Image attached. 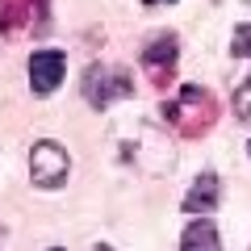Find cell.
<instances>
[{
    "label": "cell",
    "instance_id": "cell-6",
    "mask_svg": "<svg viewBox=\"0 0 251 251\" xmlns=\"http://www.w3.org/2000/svg\"><path fill=\"white\" fill-rule=\"evenodd\" d=\"M218 193H222V184H218V176L214 172H201L197 180H193V188L184 193V214H193V218H205L209 209H218Z\"/></svg>",
    "mask_w": 251,
    "mask_h": 251
},
{
    "label": "cell",
    "instance_id": "cell-10",
    "mask_svg": "<svg viewBox=\"0 0 251 251\" xmlns=\"http://www.w3.org/2000/svg\"><path fill=\"white\" fill-rule=\"evenodd\" d=\"M230 54L234 59H251V25H239L230 34Z\"/></svg>",
    "mask_w": 251,
    "mask_h": 251
},
{
    "label": "cell",
    "instance_id": "cell-8",
    "mask_svg": "<svg viewBox=\"0 0 251 251\" xmlns=\"http://www.w3.org/2000/svg\"><path fill=\"white\" fill-rule=\"evenodd\" d=\"M29 9H34V0H0V34H13L29 17Z\"/></svg>",
    "mask_w": 251,
    "mask_h": 251
},
{
    "label": "cell",
    "instance_id": "cell-4",
    "mask_svg": "<svg viewBox=\"0 0 251 251\" xmlns=\"http://www.w3.org/2000/svg\"><path fill=\"white\" fill-rule=\"evenodd\" d=\"M63 75H67L63 50H34L29 54V88H34V97H50L63 84Z\"/></svg>",
    "mask_w": 251,
    "mask_h": 251
},
{
    "label": "cell",
    "instance_id": "cell-9",
    "mask_svg": "<svg viewBox=\"0 0 251 251\" xmlns=\"http://www.w3.org/2000/svg\"><path fill=\"white\" fill-rule=\"evenodd\" d=\"M234 117L239 122H251V75L234 84Z\"/></svg>",
    "mask_w": 251,
    "mask_h": 251
},
{
    "label": "cell",
    "instance_id": "cell-5",
    "mask_svg": "<svg viewBox=\"0 0 251 251\" xmlns=\"http://www.w3.org/2000/svg\"><path fill=\"white\" fill-rule=\"evenodd\" d=\"M176 54H180V46H176V38H172V34L151 38L147 50H143V72L151 75L155 84H163L172 75V67H176Z\"/></svg>",
    "mask_w": 251,
    "mask_h": 251
},
{
    "label": "cell",
    "instance_id": "cell-3",
    "mask_svg": "<svg viewBox=\"0 0 251 251\" xmlns=\"http://www.w3.org/2000/svg\"><path fill=\"white\" fill-rule=\"evenodd\" d=\"M67 176H72V159H67V151H63L54 138L34 143V151H29V180H34L38 188H63Z\"/></svg>",
    "mask_w": 251,
    "mask_h": 251
},
{
    "label": "cell",
    "instance_id": "cell-7",
    "mask_svg": "<svg viewBox=\"0 0 251 251\" xmlns=\"http://www.w3.org/2000/svg\"><path fill=\"white\" fill-rule=\"evenodd\" d=\"M180 251H222L218 226L209 222V218H193V222L184 226V234H180Z\"/></svg>",
    "mask_w": 251,
    "mask_h": 251
},
{
    "label": "cell",
    "instance_id": "cell-1",
    "mask_svg": "<svg viewBox=\"0 0 251 251\" xmlns=\"http://www.w3.org/2000/svg\"><path fill=\"white\" fill-rule=\"evenodd\" d=\"M163 122L176 126L184 138L201 134V130L214 126V97H209L201 84H184V88H180V100H168V105H163Z\"/></svg>",
    "mask_w": 251,
    "mask_h": 251
},
{
    "label": "cell",
    "instance_id": "cell-2",
    "mask_svg": "<svg viewBox=\"0 0 251 251\" xmlns=\"http://www.w3.org/2000/svg\"><path fill=\"white\" fill-rule=\"evenodd\" d=\"M80 92L92 109H109L113 100L134 97V75L126 72V67H100V63H92L88 72H84V80H80Z\"/></svg>",
    "mask_w": 251,
    "mask_h": 251
},
{
    "label": "cell",
    "instance_id": "cell-11",
    "mask_svg": "<svg viewBox=\"0 0 251 251\" xmlns=\"http://www.w3.org/2000/svg\"><path fill=\"white\" fill-rule=\"evenodd\" d=\"M92 251H113V247H109V243H97V247H92Z\"/></svg>",
    "mask_w": 251,
    "mask_h": 251
},
{
    "label": "cell",
    "instance_id": "cell-13",
    "mask_svg": "<svg viewBox=\"0 0 251 251\" xmlns=\"http://www.w3.org/2000/svg\"><path fill=\"white\" fill-rule=\"evenodd\" d=\"M50 251H63V247H50Z\"/></svg>",
    "mask_w": 251,
    "mask_h": 251
},
{
    "label": "cell",
    "instance_id": "cell-14",
    "mask_svg": "<svg viewBox=\"0 0 251 251\" xmlns=\"http://www.w3.org/2000/svg\"><path fill=\"white\" fill-rule=\"evenodd\" d=\"M247 151H251V143H247Z\"/></svg>",
    "mask_w": 251,
    "mask_h": 251
},
{
    "label": "cell",
    "instance_id": "cell-12",
    "mask_svg": "<svg viewBox=\"0 0 251 251\" xmlns=\"http://www.w3.org/2000/svg\"><path fill=\"white\" fill-rule=\"evenodd\" d=\"M143 4H172V0H143Z\"/></svg>",
    "mask_w": 251,
    "mask_h": 251
}]
</instances>
